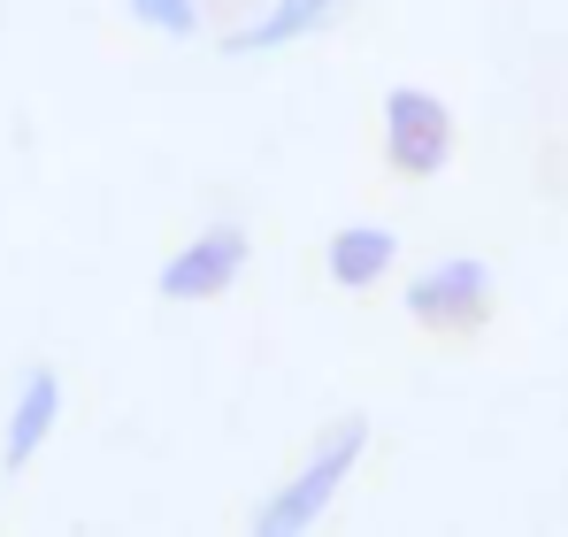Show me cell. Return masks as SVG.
<instances>
[{"label":"cell","instance_id":"obj_1","mask_svg":"<svg viewBox=\"0 0 568 537\" xmlns=\"http://www.w3.org/2000/svg\"><path fill=\"white\" fill-rule=\"evenodd\" d=\"M362 453H369V423H362V415H346V423H338V430H331V438L307 453V460H300V468L284 476L277 492H270V499H262L254 530H262V537L315 530V515H323V507L338 499V484H346V476L362 468Z\"/></svg>","mask_w":568,"mask_h":537},{"label":"cell","instance_id":"obj_2","mask_svg":"<svg viewBox=\"0 0 568 537\" xmlns=\"http://www.w3.org/2000/svg\"><path fill=\"white\" fill-rule=\"evenodd\" d=\"M384 162H392V178H438L454 162V115L438 92L423 85L384 92Z\"/></svg>","mask_w":568,"mask_h":537},{"label":"cell","instance_id":"obj_3","mask_svg":"<svg viewBox=\"0 0 568 537\" xmlns=\"http://www.w3.org/2000/svg\"><path fill=\"white\" fill-rule=\"evenodd\" d=\"M407 315L423 323V331H438V338H454V331H476L484 315H491V268L484 262H438L423 268L415 284H407Z\"/></svg>","mask_w":568,"mask_h":537},{"label":"cell","instance_id":"obj_4","mask_svg":"<svg viewBox=\"0 0 568 537\" xmlns=\"http://www.w3.org/2000/svg\"><path fill=\"white\" fill-rule=\"evenodd\" d=\"M239 268H246V231L239 223H215V231H200L185 239L170 262H162V300H223L231 284H239Z\"/></svg>","mask_w":568,"mask_h":537},{"label":"cell","instance_id":"obj_5","mask_svg":"<svg viewBox=\"0 0 568 537\" xmlns=\"http://www.w3.org/2000/svg\"><path fill=\"white\" fill-rule=\"evenodd\" d=\"M54 423H62V376H54V368H31V376H23V392H16V407H8L0 460H8V468H23L31 453L54 438Z\"/></svg>","mask_w":568,"mask_h":537},{"label":"cell","instance_id":"obj_6","mask_svg":"<svg viewBox=\"0 0 568 537\" xmlns=\"http://www.w3.org/2000/svg\"><path fill=\"white\" fill-rule=\"evenodd\" d=\"M338 8H346V0H270L254 23H239V31L223 39V54H270V47H292V39H315Z\"/></svg>","mask_w":568,"mask_h":537},{"label":"cell","instance_id":"obj_7","mask_svg":"<svg viewBox=\"0 0 568 537\" xmlns=\"http://www.w3.org/2000/svg\"><path fill=\"white\" fill-rule=\"evenodd\" d=\"M323 262H331V284H338V292H369L384 268L399 262V239H392L384 223H346V231H331Z\"/></svg>","mask_w":568,"mask_h":537},{"label":"cell","instance_id":"obj_8","mask_svg":"<svg viewBox=\"0 0 568 537\" xmlns=\"http://www.w3.org/2000/svg\"><path fill=\"white\" fill-rule=\"evenodd\" d=\"M154 39H192L200 31V0H123Z\"/></svg>","mask_w":568,"mask_h":537}]
</instances>
